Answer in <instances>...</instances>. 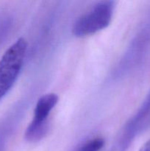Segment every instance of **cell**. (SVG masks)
Wrapping results in <instances>:
<instances>
[{
	"label": "cell",
	"instance_id": "cell-4",
	"mask_svg": "<svg viewBox=\"0 0 150 151\" xmlns=\"http://www.w3.org/2000/svg\"><path fill=\"white\" fill-rule=\"evenodd\" d=\"M58 96L54 93L43 95L38 100L34 110V116L32 121L35 122H47L49 115L58 102Z\"/></svg>",
	"mask_w": 150,
	"mask_h": 151
},
{
	"label": "cell",
	"instance_id": "cell-5",
	"mask_svg": "<svg viewBox=\"0 0 150 151\" xmlns=\"http://www.w3.org/2000/svg\"><path fill=\"white\" fill-rule=\"evenodd\" d=\"M49 129V121L35 122L32 121L25 131V139L29 142H37L44 138Z\"/></svg>",
	"mask_w": 150,
	"mask_h": 151
},
{
	"label": "cell",
	"instance_id": "cell-6",
	"mask_svg": "<svg viewBox=\"0 0 150 151\" xmlns=\"http://www.w3.org/2000/svg\"><path fill=\"white\" fill-rule=\"evenodd\" d=\"M104 145V140L102 138L93 139L86 142L79 148L78 151H99Z\"/></svg>",
	"mask_w": 150,
	"mask_h": 151
},
{
	"label": "cell",
	"instance_id": "cell-2",
	"mask_svg": "<svg viewBox=\"0 0 150 151\" xmlns=\"http://www.w3.org/2000/svg\"><path fill=\"white\" fill-rule=\"evenodd\" d=\"M114 8L113 1L97 2L75 22L72 27L73 34L76 37H83L106 28L111 22Z\"/></svg>",
	"mask_w": 150,
	"mask_h": 151
},
{
	"label": "cell",
	"instance_id": "cell-1",
	"mask_svg": "<svg viewBox=\"0 0 150 151\" xmlns=\"http://www.w3.org/2000/svg\"><path fill=\"white\" fill-rule=\"evenodd\" d=\"M27 50V41L20 38L0 59V100L8 93L20 74Z\"/></svg>",
	"mask_w": 150,
	"mask_h": 151
},
{
	"label": "cell",
	"instance_id": "cell-3",
	"mask_svg": "<svg viewBox=\"0 0 150 151\" xmlns=\"http://www.w3.org/2000/svg\"><path fill=\"white\" fill-rule=\"evenodd\" d=\"M124 126L134 138L150 128V90L141 107Z\"/></svg>",
	"mask_w": 150,
	"mask_h": 151
},
{
	"label": "cell",
	"instance_id": "cell-7",
	"mask_svg": "<svg viewBox=\"0 0 150 151\" xmlns=\"http://www.w3.org/2000/svg\"><path fill=\"white\" fill-rule=\"evenodd\" d=\"M139 151H150V139L148 140L144 145L141 147Z\"/></svg>",
	"mask_w": 150,
	"mask_h": 151
}]
</instances>
